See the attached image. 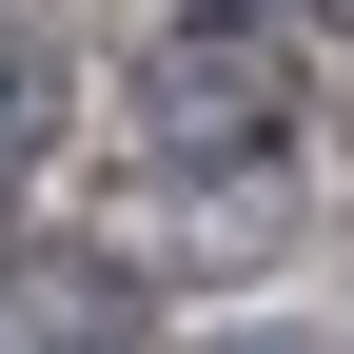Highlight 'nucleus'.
I'll return each instance as SVG.
<instances>
[{
	"instance_id": "1",
	"label": "nucleus",
	"mask_w": 354,
	"mask_h": 354,
	"mask_svg": "<svg viewBox=\"0 0 354 354\" xmlns=\"http://www.w3.org/2000/svg\"><path fill=\"white\" fill-rule=\"evenodd\" d=\"M158 138L256 158V138H276V39H158Z\"/></svg>"
}]
</instances>
